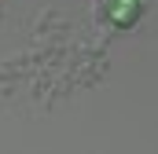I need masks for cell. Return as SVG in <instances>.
Listing matches in <instances>:
<instances>
[{"label": "cell", "instance_id": "obj_1", "mask_svg": "<svg viewBox=\"0 0 158 154\" xmlns=\"http://www.w3.org/2000/svg\"><path fill=\"white\" fill-rule=\"evenodd\" d=\"M96 15L114 30H132L143 15V4L140 0H96Z\"/></svg>", "mask_w": 158, "mask_h": 154}]
</instances>
